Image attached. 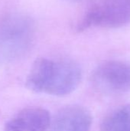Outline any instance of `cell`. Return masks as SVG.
<instances>
[{"instance_id":"cell-4","label":"cell","mask_w":130,"mask_h":131,"mask_svg":"<svg viewBox=\"0 0 130 131\" xmlns=\"http://www.w3.org/2000/svg\"><path fill=\"white\" fill-rule=\"evenodd\" d=\"M33 33L34 26L29 18L21 15L7 17L0 23V49L20 52L29 45Z\"/></svg>"},{"instance_id":"cell-7","label":"cell","mask_w":130,"mask_h":131,"mask_svg":"<svg viewBox=\"0 0 130 131\" xmlns=\"http://www.w3.org/2000/svg\"><path fill=\"white\" fill-rule=\"evenodd\" d=\"M101 131H130V104L108 114L100 123Z\"/></svg>"},{"instance_id":"cell-8","label":"cell","mask_w":130,"mask_h":131,"mask_svg":"<svg viewBox=\"0 0 130 131\" xmlns=\"http://www.w3.org/2000/svg\"><path fill=\"white\" fill-rule=\"evenodd\" d=\"M73 1H75V0H73Z\"/></svg>"},{"instance_id":"cell-2","label":"cell","mask_w":130,"mask_h":131,"mask_svg":"<svg viewBox=\"0 0 130 131\" xmlns=\"http://www.w3.org/2000/svg\"><path fill=\"white\" fill-rule=\"evenodd\" d=\"M92 83L95 88L106 94H123L130 91V63L107 61L93 71Z\"/></svg>"},{"instance_id":"cell-5","label":"cell","mask_w":130,"mask_h":131,"mask_svg":"<svg viewBox=\"0 0 130 131\" xmlns=\"http://www.w3.org/2000/svg\"><path fill=\"white\" fill-rule=\"evenodd\" d=\"M91 113L85 107L71 105L61 109L51 120L50 131H90Z\"/></svg>"},{"instance_id":"cell-6","label":"cell","mask_w":130,"mask_h":131,"mask_svg":"<svg viewBox=\"0 0 130 131\" xmlns=\"http://www.w3.org/2000/svg\"><path fill=\"white\" fill-rule=\"evenodd\" d=\"M51 115L42 107H28L18 112L5 125L4 131H47Z\"/></svg>"},{"instance_id":"cell-1","label":"cell","mask_w":130,"mask_h":131,"mask_svg":"<svg viewBox=\"0 0 130 131\" xmlns=\"http://www.w3.org/2000/svg\"><path fill=\"white\" fill-rule=\"evenodd\" d=\"M130 23V0H107L93 5L77 25L80 32L92 26L117 28Z\"/></svg>"},{"instance_id":"cell-3","label":"cell","mask_w":130,"mask_h":131,"mask_svg":"<svg viewBox=\"0 0 130 131\" xmlns=\"http://www.w3.org/2000/svg\"><path fill=\"white\" fill-rule=\"evenodd\" d=\"M82 72L73 61H53L48 72L44 93L54 96H66L79 86Z\"/></svg>"}]
</instances>
